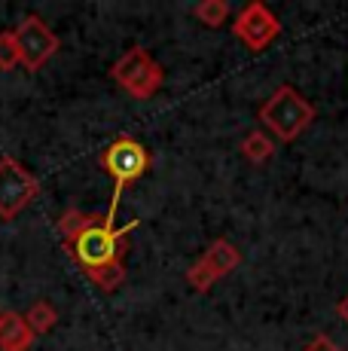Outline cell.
<instances>
[{"label":"cell","mask_w":348,"mask_h":351,"mask_svg":"<svg viewBox=\"0 0 348 351\" xmlns=\"http://www.w3.org/2000/svg\"><path fill=\"white\" fill-rule=\"evenodd\" d=\"M186 281H190V287H192V290H199V293H205V290H208V287L214 285L211 272H208V269H205L199 260L192 263L190 269H186Z\"/></svg>","instance_id":"cell-14"},{"label":"cell","mask_w":348,"mask_h":351,"mask_svg":"<svg viewBox=\"0 0 348 351\" xmlns=\"http://www.w3.org/2000/svg\"><path fill=\"white\" fill-rule=\"evenodd\" d=\"M199 263H202V266L211 272V278L217 281V278H223V275H229L232 269L242 266V254H238V247L232 245V241L217 239L208 251L199 256Z\"/></svg>","instance_id":"cell-8"},{"label":"cell","mask_w":348,"mask_h":351,"mask_svg":"<svg viewBox=\"0 0 348 351\" xmlns=\"http://www.w3.org/2000/svg\"><path fill=\"white\" fill-rule=\"evenodd\" d=\"M138 226V220L116 229L113 220H107V214H86V211H68L58 220V232L64 239V251L73 256L79 269L86 272V278L101 290H116L125 281V235Z\"/></svg>","instance_id":"cell-1"},{"label":"cell","mask_w":348,"mask_h":351,"mask_svg":"<svg viewBox=\"0 0 348 351\" xmlns=\"http://www.w3.org/2000/svg\"><path fill=\"white\" fill-rule=\"evenodd\" d=\"M0 321H3V308H0Z\"/></svg>","instance_id":"cell-17"},{"label":"cell","mask_w":348,"mask_h":351,"mask_svg":"<svg viewBox=\"0 0 348 351\" xmlns=\"http://www.w3.org/2000/svg\"><path fill=\"white\" fill-rule=\"evenodd\" d=\"M303 351H343V348H339L333 339H327V336H314V339Z\"/></svg>","instance_id":"cell-15"},{"label":"cell","mask_w":348,"mask_h":351,"mask_svg":"<svg viewBox=\"0 0 348 351\" xmlns=\"http://www.w3.org/2000/svg\"><path fill=\"white\" fill-rule=\"evenodd\" d=\"M25 321H28V327H31V333L34 336H46L58 324V312L46 300H37L34 306L25 312Z\"/></svg>","instance_id":"cell-10"},{"label":"cell","mask_w":348,"mask_h":351,"mask_svg":"<svg viewBox=\"0 0 348 351\" xmlns=\"http://www.w3.org/2000/svg\"><path fill=\"white\" fill-rule=\"evenodd\" d=\"M34 346V333H31L28 321L18 312H3L0 321V351H28Z\"/></svg>","instance_id":"cell-9"},{"label":"cell","mask_w":348,"mask_h":351,"mask_svg":"<svg viewBox=\"0 0 348 351\" xmlns=\"http://www.w3.org/2000/svg\"><path fill=\"white\" fill-rule=\"evenodd\" d=\"M336 312H339V318H343L345 324H348V293L339 300V306H336Z\"/></svg>","instance_id":"cell-16"},{"label":"cell","mask_w":348,"mask_h":351,"mask_svg":"<svg viewBox=\"0 0 348 351\" xmlns=\"http://www.w3.org/2000/svg\"><path fill=\"white\" fill-rule=\"evenodd\" d=\"M37 178L18 159H0V220H16L37 199Z\"/></svg>","instance_id":"cell-5"},{"label":"cell","mask_w":348,"mask_h":351,"mask_svg":"<svg viewBox=\"0 0 348 351\" xmlns=\"http://www.w3.org/2000/svg\"><path fill=\"white\" fill-rule=\"evenodd\" d=\"M22 58H18V43L12 31H0V71H12Z\"/></svg>","instance_id":"cell-13"},{"label":"cell","mask_w":348,"mask_h":351,"mask_svg":"<svg viewBox=\"0 0 348 351\" xmlns=\"http://www.w3.org/2000/svg\"><path fill=\"white\" fill-rule=\"evenodd\" d=\"M192 16L202 25H208V28H220V25H226V19H229V3H226V0H202V3L192 10Z\"/></svg>","instance_id":"cell-12"},{"label":"cell","mask_w":348,"mask_h":351,"mask_svg":"<svg viewBox=\"0 0 348 351\" xmlns=\"http://www.w3.org/2000/svg\"><path fill=\"white\" fill-rule=\"evenodd\" d=\"M232 34L247 46L251 52H263L266 46L281 34V22L269 12V6L253 0L247 3L232 22Z\"/></svg>","instance_id":"cell-7"},{"label":"cell","mask_w":348,"mask_h":351,"mask_svg":"<svg viewBox=\"0 0 348 351\" xmlns=\"http://www.w3.org/2000/svg\"><path fill=\"white\" fill-rule=\"evenodd\" d=\"M260 123L278 141H297L314 123V107L293 86H278L260 107Z\"/></svg>","instance_id":"cell-2"},{"label":"cell","mask_w":348,"mask_h":351,"mask_svg":"<svg viewBox=\"0 0 348 351\" xmlns=\"http://www.w3.org/2000/svg\"><path fill=\"white\" fill-rule=\"evenodd\" d=\"M101 168L113 178V202H110V211H107V220H116L119 199H123L125 186L135 184L140 174L150 168V153L135 138H116L110 147H104Z\"/></svg>","instance_id":"cell-3"},{"label":"cell","mask_w":348,"mask_h":351,"mask_svg":"<svg viewBox=\"0 0 348 351\" xmlns=\"http://www.w3.org/2000/svg\"><path fill=\"white\" fill-rule=\"evenodd\" d=\"M12 34H16V43H18V58H22V64L28 67V71H40V67L58 52L55 31L40 16H34V12L25 16Z\"/></svg>","instance_id":"cell-6"},{"label":"cell","mask_w":348,"mask_h":351,"mask_svg":"<svg viewBox=\"0 0 348 351\" xmlns=\"http://www.w3.org/2000/svg\"><path fill=\"white\" fill-rule=\"evenodd\" d=\"M110 77L129 92L132 98H153L159 89H162V67L153 62V56L144 49V46H132L116 64L110 67Z\"/></svg>","instance_id":"cell-4"},{"label":"cell","mask_w":348,"mask_h":351,"mask_svg":"<svg viewBox=\"0 0 348 351\" xmlns=\"http://www.w3.org/2000/svg\"><path fill=\"white\" fill-rule=\"evenodd\" d=\"M275 153V141L269 138L266 132H251L247 138L242 141V156L247 162H253V165H260V162H266Z\"/></svg>","instance_id":"cell-11"}]
</instances>
